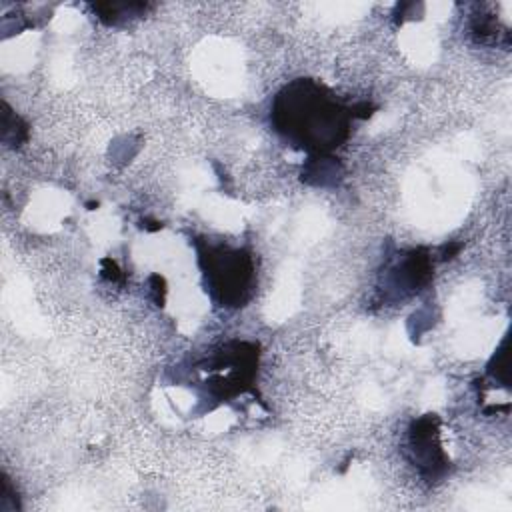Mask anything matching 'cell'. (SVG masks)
<instances>
[{
	"label": "cell",
	"instance_id": "cell-1",
	"mask_svg": "<svg viewBox=\"0 0 512 512\" xmlns=\"http://www.w3.org/2000/svg\"><path fill=\"white\" fill-rule=\"evenodd\" d=\"M352 110L314 80H294L284 86L272 104V122L292 146L324 154L338 148L350 128Z\"/></svg>",
	"mask_w": 512,
	"mask_h": 512
},
{
	"label": "cell",
	"instance_id": "cell-3",
	"mask_svg": "<svg viewBox=\"0 0 512 512\" xmlns=\"http://www.w3.org/2000/svg\"><path fill=\"white\" fill-rule=\"evenodd\" d=\"M410 450L414 454V462H418L420 472H428L432 478L444 472L446 458L440 448L438 438V418L428 414L416 420L410 428Z\"/></svg>",
	"mask_w": 512,
	"mask_h": 512
},
{
	"label": "cell",
	"instance_id": "cell-4",
	"mask_svg": "<svg viewBox=\"0 0 512 512\" xmlns=\"http://www.w3.org/2000/svg\"><path fill=\"white\" fill-rule=\"evenodd\" d=\"M94 12L100 14V18L108 24H116L118 18L130 16L136 10H146L144 4H94Z\"/></svg>",
	"mask_w": 512,
	"mask_h": 512
},
{
	"label": "cell",
	"instance_id": "cell-2",
	"mask_svg": "<svg viewBox=\"0 0 512 512\" xmlns=\"http://www.w3.org/2000/svg\"><path fill=\"white\" fill-rule=\"evenodd\" d=\"M204 276L214 298L222 306H242L252 284V258L236 248H208L200 254Z\"/></svg>",
	"mask_w": 512,
	"mask_h": 512
}]
</instances>
